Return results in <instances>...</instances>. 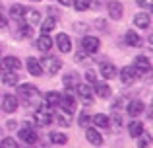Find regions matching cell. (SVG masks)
<instances>
[{"label":"cell","instance_id":"cell-1","mask_svg":"<svg viewBox=\"0 0 153 148\" xmlns=\"http://www.w3.org/2000/svg\"><path fill=\"white\" fill-rule=\"evenodd\" d=\"M18 98H22L23 101H25V105H37L43 99V95L33 84H22V86L18 88Z\"/></svg>","mask_w":153,"mask_h":148},{"label":"cell","instance_id":"cell-2","mask_svg":"<svg viewBox=\"0 0 153 148\" xmlns=\"http://www.w3.org/2000/svg\"><path fill=\"white\" fill-rule=\"evenodd\" d=\"M52 111H51V107L49 105H41L37 111H35V115H33V119H35V123H37L39 127H49L51 123H52Z\"/></svg>","mask_w":153,"mask_h":148},{"label":"cell","instance_id":"cell-3","mask_svg":"<svg viewBox=\"0 0 153 148\" xmlns=\"http://www.w3.org/2000/svg\"><path fill=\"white\" fill-rule=\"evenodd\" d=\"M41 66H45V70L49 74H56L60 68H62V61H60V57H52V55H47V57H43Z\"/></svg>","mask_w":153,"mask_h":148},{"label":"cell","instance_id":"cell-4","mask_svg":"<svg viewBox=\"0 0 153 148\" xmlns=\"http://www.w3.org/2000/svg\"><path fill=\"white\" fill-rule=\"evenodd\" d=\"M107 12H108V16H111V20H120L122 14H124L122 2H118V0H108L107 2Z\"/></svg>","mask_w":153,"mask_h":148},{"label":"cell","instance_id":"cell-5","mask_svg":"<svg viewBox=\"0 0 153 148\" xmlns=\"http://www.w3.org/2000/svg\"><path fill=\"white\" fill-rule=\"evenodd\" d=\"M138 76H140V72L134 68V66H124V68L120 70V82L126 84V86H130V84L136 82Z\"/></svg>","mask_w":153,"mask_h":148},{"label":"cell","instance_id":"cell-6","mask_svg":"<svg viewBox=\"0 0 153 148\" xmlns=\"http://www.w3.org/2000/svg\"><path fill=\"white\" fill-rule=\"evenodd\" d=\"M18 137H19V140L25 142V144H35V142H37V133L29 127V123H27L23 129H19Z\"/></svg>","mask_w":153,"mask_h":148},{"label":"cell","instance_id":"cell-7","mask_svg":"<svg viewBox=\"0 0 153 148\" xmlns=\"http://www.w3.org/2000/svg\"><path fill=\"white\" fill-rule=\"evenodd\" d=\"M82 47L85 53H97L99 47H101V41H99L97 37H93V35H85V37L82 39Z\"/></svg>","mask_w":153,"mask_h":148},{"label":"cell","instance_id":"cell-8","mask_svg":"<svg viewBox=\"0 0 153 148\" xmlns=\"http://www.w3.org/2000/svg\"><path fill=\"white\" fill-rule=\"evenodd\" d=\"M58 105L64 109V113H66V115H72L76 111V99H74V95H72V94H64L62 98H60Z\"/></svg>","mask_w":153,"mask_h":148},{"label":"cell","instance_id":"cell-9","mask_svg":"<svg viewBox=\"0 0 153 148\" xmlns=\"http://www.w3.org/2000/svg\"><path fill=\"white\" fill-rule=\"evenodd\" d=\"M18 109V98L14 94H6L2 98V111L4 113H14Z\"/></svg>","mask_w":153,"mask_h":148},{"label":"cell","instance_id":"cell-10","mask_svg":"<svg viewBox=\"0 0 153 148\" xmlns=\"http://www.w3.org/2000/svg\"><path fill=\"white\" fill-rule=\"evenodd\" d=\"M54 41H56V47H58L60 53H70L72 51V41H70V37H68L66 33H58Z\"/></svg>","mask_w":153,"mask_h":148},{"label":"cell","instance_id":"cell-11","mask_svg":"<svg viewBox=\"0 0 153 148\" xmlns=\"http://www.w3.org/2000/svg\"><path fill=\"white\" fill-rule=\"evenodd\" d=\"M23 18H25V23H27V26H39V22H41V12H39V10H33V8H25Z\"/></svg>","mask_w":153,"mask_h":148},{"label":"cell","instance_id":"cell-12","mask_svg":"<svg viewBox=\"0 0 153 148\" xmlns=\"http://www.w3.org/2000/svg\"><path fill=\"white\" fill-rule=\"evenodd\" d=\"M134 68L138 70V72H149V70H151L149 59H147L146 55H140V57H136V59H134Z\"/></svg>","mask_w":153,"mask_h":148},{"label":"cell","instance_id":"cell-13","mask_svg":"<svg viewBox=\"0 0 153 148\" xmlns=\"http://www.w3.org/2000/svg\"><path fill=\"white\" fill-rule=\"evenodd\" d=\"M93 94L99 95L101 99H107L111 95V86L107 82H93Z\"/></svg>","mask_w":153,"mask_h":148},{"label":"cell","instance_id":"cell-14","mask_svg":"<svg viewBox=\"0 0 153 148\" xmlns=\"http://www.w3.org/2000/svg\"><path fill=\"white\" fill-rule=\"evenodd\" d=\"M85 138H87V142H91L93 146H101L103 144L101 133H99L97 129H91V127H87V129H85Z\"/></svg>","mask_w":153,"mask_h":148},{"label":"cell","instance_id":"cell-15","mask_svg":"<svg viewBox=\"0 0 153 148\" xmlns=\"http://www.w3.org/2000/svg\"><path fill=\"white\" fill-rule=\"evenodd\" d=\"M76 92H78V95H79V98L87 99V101H93V88H91L89 84L79 82L78 86H76Z\"/></svg>","mask_w":153,"mask_h":148},{"label":"cell","instance_id":"cell-16","mask_svg":"<svg viewBox=\"0 0 153 148\" xmlns=\"http://www.w3.org/2000/svg\"><path fill=\"white\" fill-rule=\"evenodd\" d=\"M99 72H101V76L105 80H112L116 76V72L118 70L114 68V65L112 62H101V66H99Z\"/></svg>","mask_w":153,"mask_h":148},{"label":"cell","instance_id":"cell-17","mask_svg":"<svg viewBox=\"0 0 153 148\" xmlns=\"http://www.w3.org/2000/svg\"><path fill=\"white\" fill-rule=\"evenodd\" d=\"M142 113H143V103L140 101V99H132V101L128 103V115L134 117V119H138Z\"/></svg>","mask_w":153,"mask_h":148},{"label":"cell","instance_id":"cell-18","mask_svg":"<svg viewBox=\"0 0 153 148\" xmlns=\"http://www.w3.org/2000/svg\"><path fill=\"white\" fill-rule=\"evenodd\" d=\"M149 23H151V18L147 12H140V14L134 16V26H138L140 29H147Z\"/></svg>","mask_w":153,"mask_h":148},{"label":"cell","instance_id":"cell-19","mask_svg":"<svg viewBox=\"0 0 153 148\" xmlns=\"http://www.w3.org/2000/svg\"><path fill=\"white\" fill-rule=\"evenodd\" d=\"M2 66H4L6 70H12V72H16V70L22 68V61H19L18 57H4Z\"/></svg>","mask_w":153,"mask_h":148},{"label":"cell","instance_id":"cell-20","mask_svg":"<svg viewBox=\"0 0 153 148\" xmlns=\"http://www.w3.org/2000/svg\"><path fill=\"white\" fill-rule=\"evenodd\" d=\"M27 70H29L31 76H41L43 74V66H41V62H39L35 57L27 59Z\"/></svg>","mask_w":153,"mask_h":148},{"label":"cell","instance_id":"cell-21","mask_svg":"<svg viewBox=\"0 0 153 148\" xmlns=\"http://www.w3.org/2000/svg\"><path fill=\"white\" fill-rule=\"evenodd\" d=\"M18 82H19L18 74H16V72H12V70H6V72L2 74V84H4V86L14 88V86H18Z\"/></svg>","mask_w":153,"mask_h":148},{"label":"cell","instance_id":"cell-22","mask_svg":"<svg viewBox=\"0 0 153 148\" xmlns=\"http://www.w3.org/2000/svg\"><path fill=\"white\" fill-rule=\"evenodd\" d=\"M124 41H126V45H130V47H140L142 45V37H140L136 31H126L124 33Z\"/></svg>","mask_w":153,"mask_h":148},{"label":"cell","instance_id":"cell-23","mask_svg":"<svg viewBox=\"0 0 153 148\" xmlns=\"http://www.w3.org/2000/svg\"><path fill=\"white\" fill-rule=\"evenodd\" d=\"M128 133H130V137H132V138H138L140 134L143 133V123H142V121H138V119H134V121L128 125Z\"/></svg>","mask_w":153,"mask_h":148},{"label":"cell","instance_id":"cell-24","mask_svg":"<svg viewBox=\"0 0 153 148\" xmlns=\"http://www.w3.org/2000/svg\"><path fill=\"white\" fill-rule=\"evenodd\" d=\"M62 82H64V88H68V90H74V88H76V86H78V84H79V76L76 74V72L64 74Z\"/></svg>","mask_w":153,"mask_h":148},{"label":"cell","instance_id":"cell-25","mask_svg":"<svg viewBox=\"0 0 153 148\" xmlns=\"http://www.w3.org/2000/svg\"><path fill=\"white\" fill-rule=\"evenodd\" d=\"M60 98H62L60 92H47V94L43 95V99L47 101V105H49V107H56L60 103Z\"/></svg>","mask_w":153,"mask_h":148},{"label":"cell","instance_id":"cell-26","mask_svg":"<svg viewBox=\"0 0 153 148\" xmlns=\"http://www.w3.org/2000/svg\"><path fill=\"white\" fill-rule=\"evenodd\" d=\"M35 45H37V49H39V51L47 53V51H51V47H52V39H51L47 33H43L41 37L37 39V43H35Z\"/></svg>","mask_w":153,"mask_h":148},{"label":"cell","instance_id":"cell-27","mask_svg":"<svg viewBox=\"0 0 153 148\" xmlns=\"http://www.w3.org/2000/svg\"><path fill=\"white\" fill-rule=\"evenodd\" d=\"M91 123H93L95 127H101V129H107V127L111 125V119H108L105 113H95L93 117H91Z\"/></svg>","mask_w":153,"mask_h":148},{"label":"cell","instance_id":"cell-28","mask_svg":"<svg viewBox=\"0 0 153 148\" xmlns=\"http://www.w3.org/2000/svg\"><path fill=\"white\" fill-rule=\"evenodd\" d=\"M23 14H25V6H22V4H12L10 6V16L14 20H22Z\"/></svg>","mask_w":153,"mask_h":148},{"label":"cell","instance_id":"cell-29","mask_svg":"<svg viewBox=\"0 0 153 148\" xmlns=\"http://www.w3.org/2000/svg\"><path fill=\"white\" fill-rule=\"evenodd\" d=\"M54 23H56V20H52V18H45V20H41V22H39L41 33H49V31H52V29H54Z\"/></svg>","mask_w":153,"mask_h":148},{"label":"cell","instance_id":"cell-30","mask_svg":"<svg viewBox=\"0 0 153 148\" xmlns=\"http://www.w3.org/2000/svg\"><path fill=\"white\" fill-rule=\"evenodd\" d=\"M51 142L52 144H66L68 137L64 133H51Z\"/></svg>","mask_w":153,"mask_h":148},{"label":"cell","instance_id":"cell-31","mask_svg":"<svg viewBox=\"0 0 153 148\" xmlns=\"http://www.w3.org/2000/svg\"><path fill=\"white\" fill-rule=\"evenodd\" d=\"M18 31H19V35H22V37H31V35H33V27L27 26V23H23V22L18 26Z\"/></svg>","mask_w":153,"mask_h":148},{"label":"cell","instance_id":"cell-32","mask_svg":"<svg viewBox=\"0 0 153 148\" xmlns=\"http://www.w3.org/2000/svg\"><path fill=\"white\" fill-rule=\"evenodd\" d=\"M72 6L78 12H85L89 8V0H72Z\"/></svg>","mask_w":153,"mask_h":148},{"label":"cell","instance_id":"cell-33","mask_svg":"<svg viewBox=\"0 0 153 148\" xmlns=\"http://www.w3.org/2000/svg\"><path fill=\"white\" fill-rule=\"evenodd\" d=\"M0 148H19V146L12 137H6V138H2V142H0Z\"/></svg>","mask_w":153,"mask_h":148},{"label":"cell","instance_id":"cell-34","mask_svg":"<svg viewBox=\"0 0 153 148\" xmlns=\"http://www.w3.org/2000/svg\"><path fill=\"white\" fill-rule=\"evenodd\" d=\"M56 117H58V123H60L62 127H70V125H72V121H70V115H66V113H58Z\"/></svg>","mask_w":153,"mask_h":148},{"label":"cell","instance_id":"cell-35","mask_svg":"<svg viewBox=\"0 0 153 148\" xmlns=\"http://www.w3.org/2000/svg\"><path fill=\"white\" fill-rule=\"evenodd\" d=\"M78 123L83 127V129H87V127H89V123H91V117L87 113H79V121Z\"/></svg>","mask_w":153,"mask_h":148},{"label":"cell","instance_id":"cell-36","mask_svg":"<svg viewBox=\"0 0 153 148\" xmlns=\"http://www.w3.org/2000/svg\"><path fill=\"white\" fill-rule=\"evenodd\" d=\"M136 4H138V6H142L143 10H149V8H153V0H136Z\"/></svg>","mask_w":153,"mask_h":148},{"label":"cell","instance_id":"cell-37","mask_svg":"<svg viewBox=\"0 0 153 148\" xmlns=\"http://www.w3.org/2000/svg\"><path fill=\"white\" fill-rule=\"evenodd\" d=\"M85 80L91 82V84L97 82V72H95V70H87V72H85Z\"/></svg>","mask_w":153,"mask_h":148},{"label":"cell","instance_id":"cell-38","mask_svg":"<svg viewBox=\"0 0 153 148\" xmlns=\"http://www.w3.org/2000/svg\"><path fill=\"white\" fill-rule=\"evenodd\" d=\"M47 12H49V18H52V20H58V10H56V8L54 6H49V8H47Z\"/></svg>","mask_w":153,"mask_h":148},{"label":"cell","instance_id":"cell-39","mask_svg":"<svg viewBox=\"0 0 153 148\" xmlns=\"http://www.w3.org/2000/svg\"><path fill=\"white\" fill-rule=\"evenodd\" d=\"M95 27H97L99 31H105L107 29V27H105V20H97V22H95Z\"/></svg>","mask_w":153,"mask_h":148},{"label":"cell","instance_id":"cell-40","mask_svg":"<svg viewBox=\"0 0 153 148\" xmlns=\"http://www.w3.org/2000/svg\"><path fill=\"white\" fill-rule=\"evenodd\" d=\"M74 29H78V31H85V23H74Z\"/></svg>","mask_w":153,"mask_h":148},{"label":"cell","instance_id":"cell-41","mask_svg":"<svg viewBox=\"0 0 153 148\" xmlns=\"http://www.w3.org/2000/svg\"><path fill=\"white\" fill-rule=\"evenodd\" d=\"M6 23H8V22H6V18L0 14V29H2V27H6Z\"/></svg>","mask_w":153,"mask_h":148},{"label":"cell","instance_id":"cell-42","mask_svg":"<svg viewBox=\"0 0 153 148\" xmlns=\"http://www.w3.org/2000/svg\"><path fill=\"white\" fill-rule=\"evenodd\" d=\"M62 6H72V0H58Z\"/></svg>","mask_w":153,"mask_h":148},{"label":"cell","instance_id":"cell-43","mask_svg":"<svg viewBox=\"0 0 153 148\" xmlns=\"http://www.w3.org/2000/svg\"><path fill=\"white\" fill-rule=\"evenodd\" d=\"M33 2H41V0H33Z\"/></svg>","mask_w":153,"mask_h":148},{"label":"cell","instance_id":"cell-44","mask_svg":"<svg viewBox=\"0 0 153 148\" xmlns=\"http://www.w3.org/2000/svg\"><path fill=\"white\" fill-rule=\"evenodd\" d=\"M0 8H2V4H0Z\"/></svg>","mask_w":153,"mask_h":148}]
</instances>
